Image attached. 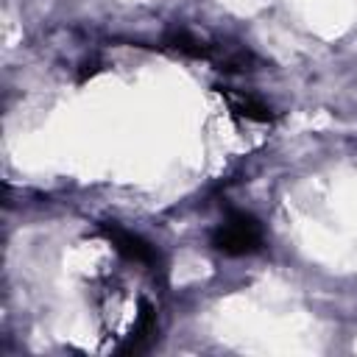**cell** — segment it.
Masks as SVG:
<instances>
[{
    "mask_svg": "<svg viewBox=\"0 0 357 357\" xmlns=\"http://www.w3.org/2000/svg\"><path fill=\"white\" fill-rule=\"evenodd\" d=\"M103 231H106V237L112 240V245H114L126 259L139 262V265H156V262H159V254L153 251V245H148L139 234L126 231V229H120V226H109V223H103Z\"/></svg>",
    "mask_w": 357,
    "mask_h": 357,
    "instance_id": "2",
    "label": "cell"
},
{
    "mask_svg": "<svg viewBox=\"0 0 357 357\" xmlns=\"http://www.w3.org/2000/svg\"><path fill=\"white\" fill-rule=\"evenodd\" d=\"M262 223L248 215V212H231L226 218V223H220L212 231V245L229 257H243V254H254L262 248Z\"/></svg>",
    "mask_w": 357,
    "mask_h": 357,
    "instance_id": "1",
    "label": "cell"
},
{
    "mask_svg": "<svg viewBox=\"0 0 357 357\" xmlns=\"http://www.w3.org/2000/svg\"><path fill=\"white\" fill-rule=\"evenodd\" d=\"M218 92L226 98V103L231 106V112L243 114L245 120H254V123H271V120H273L271 106H265V103L257 100L254 95L237 92V89H231V86H218Z\"/></svg>",
    "mask_w": 357,
    "mask_h": 357,
    "instance_id": "3",
    "label": "cell"
},
{
    "mask_svg": "<svg viewBox=\"0 0 357 357\" xmlns=\"http://www.w3.org/2000/svg\"><path fill=\"white\" fill-rule=\"evenodd\" d=\"M153 332H156L153 307H151V304H142V307H139V318H137V324H134V329H131V335H128V340H126V346H123L120 351H123V354H131V351L145 349L148 340L153 337Z\"/></svg>",
    "mask_w": 357,
    "mask_h": 357,
    "instance_id": "4",
    "label": "cell"
}]
</instances>
